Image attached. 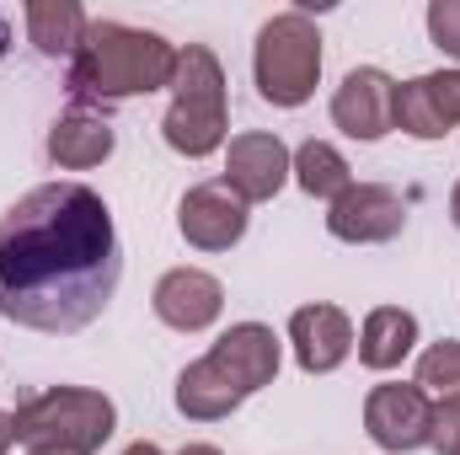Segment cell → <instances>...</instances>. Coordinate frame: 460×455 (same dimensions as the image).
<instances>
[{"mask_svg": "<svg viewBox=\"0 0 460 455\" xmlns=\"http://www.w3.org/2000/svg\"><path fill=\"white\" fill-rule=\"evenodd\" d=\"M150 306L172 333H204L226 311V284L204 268H172V273H161Z\"/></svg>", "mask_w": 460, "mask_h": 455, "instance_id": "cell-11", "label": "cell"}, {"mask_svg": "<svg viewBox=\"0 0 460 455\" xmlns=\"http://www.w3.org/2000/svg\"><path fill=\"white\" fill-rule=\"evenodd\" d=\"M220 183H226L241 204H268V199H279V188L289 183V145H284L279 134H262V129L235 134L226 145V177H220Z\"/></svg>", "mask_w": 460, "mask_h": 455, "instance_id": "cell-8", "label": "cell"}, {"mask_svg": "<svg viewBox=\"0 0 460 455\" xmlns=\"http://www.w3.org/2000/svg\"><path fill=\"white\" fill-rule=\"evenodd\" d=\"M123 246L113 210L86 183H43L0 215V317L70 338L118 295Z\"/></svg>", "mask_w": 460, "mask_h": 455, "instance_id": "cell-1", "label": "cell"}, {"mask_svg": "<svg viewBox=\"0 0 460 455\" xmlns=\"http://www.w3.org/2000/svg\"><path fill=\"white\" fill-rule=\"evenodd\" d=\"M113 145H118V134L108 129V118L86 113V108L65 113L49 129V161L65 166V172H92V166H102V161L113 156Z\"/></svg>", "mask_w": 460, "mask_h": 455, "instance_id": "cell-15", "label": "cell"}, {"mask_svg": "<svg viewBox=\"0 0 460 455\" xmlns=\"http://www.w3.org/2000/svg\"><path fill=\"white\" fill-rule=\"evenodd\" d=\"M289 343H295V364L305 375H332L353 353V322L343 306H300L289 317Z\"/></svg>", "mask_w": 460, "mask_h": 455, "instance_id": "cell-14", "label": "cell"}, {"mask_svg": "<svg viewBox=\"0 0 460 455\" xmlns=\"http://www.w3.org/2000/svg\"><path fill=\"white\" fill-rule=\"evenodd\" d=\"M11 445H16V418H11V413H0V455L11 451Z\"/></svg>", "mask_w": 460, "mask_h": 455, "instance_id": "cell-23", "label": "cell"}, {"mask_svg": "<svg viewBox=\"0 0 460 455\" xmlns=\"http://www.w3.org/2000/svg\"><path fill=\"white\" fill-rule=\"evenodd\" d=\"M177 455H220V451H215V445H182Z\"/></svg>", "mask_w": 460, "mask_h": 455, "instance_id": "cell-25", "label": "cell"}, {"mask_svg": "<svg viewBox=\"0 0 460 455\" xmlns=\"http://www.w3.org/2000/svg\"><path fill=\"white\" fill-rule=\"evenodd\" d=\"M418 348V317L402 306H375L358 327V364L364 370H396Z\"/></svg>", "mask_w": 460, "mask_h": 455, "instance_id": "cell-16", "label": "cell"}, {"mask_svg": "<svg viewBox=\"0 0 460 455\" xmlns=\"http://www.w3.org/2000/svg\"><path fill=\"white\" fill-rule=\"evenodd\" d=\"M412 386H423V397H439V402L460 397V338H439L434 348H423Z\"/></svg>", "mask_w": 460, "mask_h": 455, "instance_id": "cell-20", "label": "cell"}, {"mask_svg": "<svg viewBox=\"0 0 460 455\" xmlns=\"http://www.w3.org/2000/svg\"><path fill=\"white\" fill-rule=\"evenodd\" d=\"M27 455H59V451H27Z\"/></svg>", "mask_w": 460, "mask_h": 455, "instance_id": "cell-27", "label": "cell"}, {"mask_svg": "<svg viewBox=\"0 0 460 455\" xmlns=\"http://www.w3.org/2000/svg\"><path fill=\"white\" fill-rule=\"evenodd\" d=\"M204 359L226 375L241 397H252V391L273 386V375H279V338H273V327H262V322H235L230 333L215 338V348H209Z\"/></svg>", "mask_w": 460, "mask_h": 455, "instance_id": "cell-12", "label": "cell"}, {"mask_svg": "<svg viewBox=\"0 0 460 455\" xmlns=\"http://www.w3.org/2000/svg\"><path fill=\"white\" fill-rule=\"evenodd\" d=\"M289 172H295V183L311 193V199H343L348 188H353V166L343 161V150L338 145H327V139H305L295 156H289Z\"/></svg>", "mask_w": 460, "mask_h": 455, "instance_id": "cell-19", "label": "cell"}, {"mask_svg": "<svg viewBox=\"0 0 460 455\" xmlns=\"http://www.w3.org/2000/svg\"><path fill=\"white\" fill-rule=\"evenodd\" d=\"M118 429V413L102 391L86 386H49L16 407V445L59 455H97Z\"/></svg>", "mask_w": 460, "mask_h": 455, "instance_id": "cell-4", "label": "cell"}, {"mask_svg": "<svg viewBox=\"0 0 460 455\" xmlns=\"http://www.w3.org/2000/svg\"><path fill=\"white\" fill-rule=\"evenodd\" d=\"M161 134L177 156L204 161L226 145L230 134V108H226V70L215 59V49L188 43L177 49V76H172V108L161 118Z\"/></svg>", "mask_w": 460, "mask_h": 455, "instance_id": "cell-3", "label": "cell"}, {"mask_svg": "<svg viewBox=\"0 0 460 455\" xmlns=\"http://www.w3.org/2000/svg\"><path fill=\"white\" fill-rule=\"evenodd\" d=\"M27 38L38 43V54H49V59H75V49H81V38H86V27H92V16L75 5V0H27Z\"/></svg>", "mask_w": 460, "mask_h": 455, "instance_id": "cell-17", "label": "cell"}, {"mask_svg": "<svg viewBox=\"0 0 460 455\" xmlns=\"http://www.w3.org/2000/svg\"><path fill=\"white\" fill-rule=\"evenodd\" d=\"M460 123V70H429L396 86V129L412 139H445Z\"/></svg>", "mask_w": 460, "mask_h": 455, "instance_id": "cell-13", "label": "cell"}, {"mask_svg": "<svg viewBox=\"0 0 460 455\" xmlns=\"http://www.w3.org/2000/svg\"><path fill=\"white\" fill-rule=\"evenodd\" d=\"M429 38H434V49L460 59V0H434L429 5Z\"/></svg>", "mask_w": 460, "mask_h": 455, "instance_id": "cell-21", "label": "cell"}, {"mask_svg": "<svg viewBox=\"0 0 460 455\" xmlns=\"http://www.w3.org/2000/svg\"><path fill=\"white\" fill-rule=\"evenodd\" d=\"M364 434L391 455L423 451L434 440V402L423 397V386L385 380L364 397Z\"/></svg>", "mask_w": 460, "mask_h": 455, "instance_id": "cell-6", "label": "cell"}, {"mask_svg": "<svg viewBox=\"0 0 460 455\" xmlns=\"http://www.w3.org/2000/svg\"><path fill=\"white\" fill-rule=\"evenodd\" d=\"M123 455H161V445H155V440H134Z\"/></svg>", "mask_w": 460, "mask_h": 455, "instance_id": "cell-24", "label": "cell"}, {"mask_svg": "<svg viewBox=\"0 0 460 455\" xmlns=\"http://www.w3.org/2000/svg\"><path fill=\"white\" fill-rule=\"evenodd\" d=\"M252 76L262 103L273 108H305L322 81V32L305 11H279L257 27Z\"/></svg>", "mask_w": 460, "mask_h": 455, "instance_id": "cell-5", "label": "cell"}, {"mask_svg": "<svg viewBox=\"0 0 460 455\" xmlns=\"http://www.w3.org/2000/svg\"><path fill=\"white\" fill-rule=\"evenodd\" d=\"M407 226V204L396 188L385 183H353L343 199H332L327 210V230L348 241V246H380V241H396Z\"/></svg>", "mask_w": 460, "mask_h": 455, "instance_id": "cell-7", "label": "cell"}, {"mask_svg": "<svg viewBox=\"0 0 460 455\" xmlns=\"http://www.w3.org/2000/svg\"><path fill=\"white\" fill-rule=\"evenodd\" d=\"M177 230L199 252H230L246 236V204L230 193L226 183H199L177 204Z\"/></svg>", "mask_w": 460, "mask_h": 455, "instance_id": "cell-10", "label": "cell"}, {"mask_svg": "<svg viewBox=\"0 0 460 455\" xmlns=\"http://www.w3.org/2000/svg\"><path fill=\"white\" fill-rule=\"evenodd\" d=\"M177 49L161 32L128 27V22H92L75 59H70V92L75 103H128L172 86Z\"/></svg>", "mask_w": 460, "mask_h": 455, "instance_id": "cell-2", "label": "cell"}, {"mask_svg": "<svg viewBox=\"0 0 460 455\" xmlns=\"http://www.w3.org/2000/svg\"><path fill=\"white\" fill-rule=\"evenodd\" d=\"M439 455H460V397H445L434 407V440H429Z\"/></svg>", "mask_w": 460, "mask_h": 455, "instance_id": "cell-22", "label": "cell"}, {"mask_svg": "<svg viewBox=\"0 0 460 455\" xmlns=\"http://www.w3.org/2000/svg\"><path fill=\"white\" fill-rule=\"evenodd\" d=\"M241 402H246V397L230 386L209 359H199V364H188V370L177 375V413L193 418V424H220V418H230Z\"/></svg>", "mask_w": 460, "mask_h": 455, "instance_id": "cell-18", "label": "cell"}, {"mask_svg": "<svg viewBox=\"0 0 460 455\" xmlns=\"http://www.w3.org/2000/svg\"><path fill=\"white\" fill-rule=\"evenodd\" d=\"M450 220H456V230H460V183H456V193H450Z\"/></svg>", "mask_w": 460, "mask_h": 455, "instance_id": "cell-26", "label": "cell"}, {"mask_svg": "<svg viewBox=\"0 0 460 455\" xmlns=\"http://www.w3.org/2000/svg\"><path fill=\"white\" fill-rule=\"evenodd\" d=\"M332 123L348 139H364V145L385 139L396 129V81L385 70H375V65L348 70L343 86L332 92Z\"/></svg>", "mask_w": 460, "mask_h": 455, "instance_id": "cell-9", "label": "cell"}]
</instances>
